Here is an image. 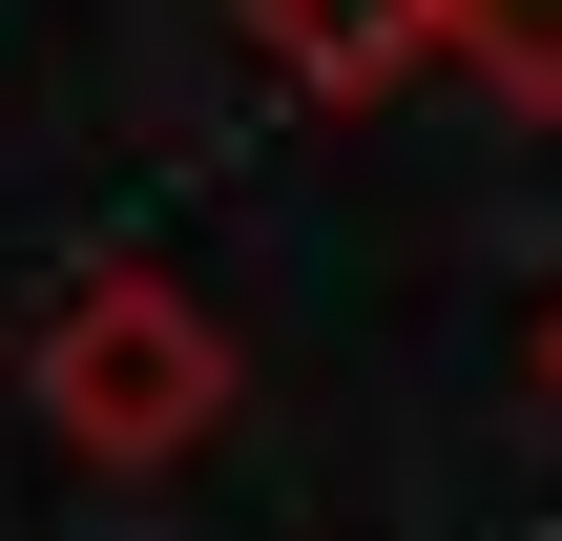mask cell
<instances>
[{
    "label": "cell",
    "instance_id": "6da1fadb",
    "mask_svg": "<svg viewBox=\"0 0 562 541\" xmlns=\"http://www.w3.org/2000/svg\"><path fill=\"white\" fill-rule=\"evenodd\" d=\"M42 417H63V459L167 480V459L229 417V334H209L167 271H83V292H63V334H42Z\"/></svg>",
    "mask_w": 562,
    "mask_h": 541
},
{
    "label": "cell",
    "instance_id": "7a4b0ae2",
    "mask_svg": "<svg viewBox=\"0 0 562 541\" xmlns=\"http://www.w3.org/2000/svg\"><path fill=\"white\" fill-rule=\"evenodd\" d=\"M250 42H271V83H313V104H375V83L459 63V0H250Z\"/></svg>",
    "mask_w": 562,
    "mask_h": 541
},
{
    "label": "cell",
    "instance_id": "3957f363",
    "mask_svg": "<svg viewBox=\"0 0 562 541\" xmlns=\"http://www.w3.org/2000/svg\"><path fill=\"white\" fill-rule=\"evenodd\" d=\"M459 63H480L501 104H542V125H562V0H459Z\"/></svg>",
    "mask_w": 562,
    "mask_h": 541
},
{
    "label": "cell",
    "instance_id": "277c9868",
    "mask_svg": "<svg viewBox=\"0 0 562 541\" xmlns=\"http://www.w3.org/2000/svg\"><path fill=\"white\" fill-rule=\"evenodd\" d=\"M542 396H562V313H542Z\"/></svg>",
    "mask_w": 562,
    "mask_h": 541
}]
</instances>
